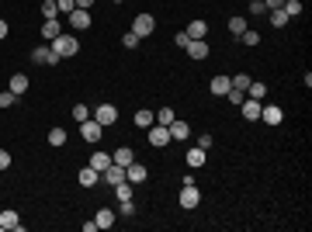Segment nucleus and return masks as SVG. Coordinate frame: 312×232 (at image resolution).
Segmentation results:
<instances>
[{
	"instance_id": "f257e3e1",
	"label": "nucleus",
	"mask_w": 312,
	"mask_h": 232,
	"mask_svg": "<svg viewBox=\"0 0 312 232\" xmlns=\"http://www.w3.org/2000/svg\"><path fill=\"white\" fill-rule=\"evenodd\" d=\"M49 49H52V56H56V59H66V56H77L80 42L73 39V35H56V39L49 42Z\"/></svg>"
},
{
	"instance_id": "f03ea898",
	"label": "nucleus",
	"mask_w": 312,
	"mask_h": 232,
	"mask_svg": "<svg viewBox=\"0 0 312 232\" xmlns=\"http://www.w3.org/2000/svg\"><path fill=\"white\" fill-rule=\"evenodd\" d=\"M90 118L98 121L101 128H108V125H115V121H118V108H115V104H101V108L90 111Z\"/></svg>"
},
{
	"instance_id": "7ed1b4c3",
	"label": "nucleus",
	"mask_w": 312,
	"mask_h": 232,
	"mask_svg": "<svg viewBox=\"0 0 312 232\" xmlns=\"http://www.w3.org/2000/svg\"><path fill=\"white\" fill-rule=\"evenodd\" d=\"M153 28H156L153 14H139V18L132 21V31H136L139 39H146V35H153Z\"/></svg>"
},
{
	"instance_id": "20e7f679",
	"label": "nucleus",
	"mask_w": 312,
	"mask_h": 232,
	"mask_svg": "<svg viewBox=\"0 0 312 232\" xmlns=\"http://www.w3.org/2000/svg\"><path fill=\"white\" fill-rule=\"evenodd\" d=\"M146 177H149V170H146V167H142V163H136V159H132V163H129V167H125V180H129V184H132V187H136V184H142V180H146Z\"/></svg>"
},
{
	"instance_id": "39448f33",
	"label": "nucleus",
	"mask_w": 312,
	"mask_h": 232,
	"mask_svg": "<svg viewBox=\"0 0 312 232\" xmlns=\"http://www.w3.org/2000/svg\"><path fill=\"white\" fill-rule=\"evenodd\" d=\"M198 201H201L198 187L195 184H184V187H180V208H198Z\"/></svg>"
},
{
	"instance_id": "423d86ee",
	"label": "nucleus",
	"mask_w": 312,
	"mask_h": 232,
	"mask_svg": "<svg viewBox=\"0 0 312 232\" xmlns=\"http://www.w3.org/2000/svg\"><path fill=\"white\" fill-rule=\"evenodd\" d=\"M260 108H264V104L254 101V97H243V104H239V111H243L246 121H257V118H260Z\"/></svg>"
},
{
	"instance_id": "0eeeda50",
	"label": "nucleus",
	"mask_w": 312,
	"mask_h": 232,
	"mask_svg": "<svg viewBox=\"0 0 312 232\" xmlns=\"http://www.w3.org/2000/svg\"><path fill=\"white\" fill-rule=\"evenodd\" d=\"M149 142L153 146H167L170 142V128L167 125H149Z\"/></svg>"
},
{
	"instance_id": "6e6552de",
	"label": "nucleus",
	"mask_w": 312,
	"mask_h": 232,
	"mask_svg": "<svg viewBox=\"0 0 312 232\" xmlns=\"http://www.w3.org/2000/svg\"><path fill=\"white\" fill-rule=\"evenodd\" d=\"M104 184H108V187H115V184H121V180H125V167H118V163H111V167H108V170H104Z\"/></svg>"
},
{
	"instance_id": "1a4fd4ad",
	"label": "nucleus",
	"mask_w": 312,
	"mask_h": 232,
	"mask_svg": "<svg viewBox=\"0 0 312 232\" xmlns=\"http://www.w3.org/2000/svg\"><path fill=\"white\" fill-rule=\"evenodd\" d=\"M188 56L191 59H208V42L205 39H191L188 42Z\"/></svg>"
},
{
	"instance_id": "9d476101",
	"label": "nucleus",
	"mask_w": 312,
	"mask_h": 232,
	"mask_svg": "<svg viewBox=\"0 0 312 232\" xmlns=\"http://www.w3.org/2000/svg\"><path fill=\"white\" fill-rule=\"evenodd\" d=\"M80 132H83L87 142H98V139H101V125L94 121V118H87V121H80Z\"/></svg>"
},
{
	"instance_id": "9b49d317",
	"label": "nucleus",
	"mask_w": 312,
	"mask_h": 232,
	"mask_svg": "<svg viewBox=\"0 0 312 232\" xmlns=\"http://www.w3.org/2000/svg\"><path fill=\"white\" fill-rule=\"evenodd\" d=\"M260 118H264L267 125H281V118H285V111H281L277 104H267V108H260Z\"/></svg>"
},
{
	"instance_id": "f8f14e48",
	"label": "nucleus",
	"mask_w": 312,
	"mask_h": 232,
	"mask_svg": "<svg viewBox=\"0 0 312 232\" xmlns=\"http://www.w3.org/2000/svg\"><path fill=\"white\" fill-rule=\"evenodd\" d=\"M32 62L45 66V62H59V59L52 56V49H49V45H39V49H32Z\"/></svg>"
},
{
	"instance_id": "ddd939ff",
	"label": "nucleus",
	"mask_w": 312,
	"mask_h": 232,
	"mask_svg": "<svg viewBox=\"0 0 312 232\" xmlns=\"http://www.w3.org/2000/svg\"><path fill=\"white\" fill-rule=\"evenodd\" d=\"M77 180H80V187H94V184H98V180H101V174H98V170H94V167H83Z\"/></svg>"
},
{
	"instance_id": "4468645a",
	"label": "nucleus",
	"mask_w": 312,
	"mask_h": 232,
	"mask_svg": "<svg viewBox=\"0 0 312 232\" xmlns=\"http://www.w3.org/2000/svg\"><path fill=\"white\" fill-rule=\"evenodd\" d=\"M208 87H212L215 97H226V94H229V87H233V80H229V77H215Z\"/></svg>"
},
{
	"instance_id": "2eb2a0df",
	"label": "nucleus",
	"mask_w": 312,
	"mask_h": 232,
	"mask_svg": "<svg viewBox=\"0 0 312 232\" xmlns=\"http://www.w3.org/2000/svg\"><path fill=\"white\" fill-rule=\"evenodd\" d=\"M56 35H63V28H59V18L45 21V24H42V39H45V42H52Z\"/></svg>"
},
{
	"instance_id": "dca6fc26",
	"label": "nucleus",
	"mask_w": 312,
	"mask_h": 232,
	"mask_svg": "<svg viewBox=\"0 0 312 232\" xmlns=\"http://www.w3.org/2000/svg\"><path fill=\"white\" fill-rule=\"evenodd\" d=\"M136 159V153L129 149V146H121V149H115V156H111V163H118V167H129Z\"/></svg>"
},
{
	"instance_id": "f3484780",
	"label": "nucleus",
	"mask_w": 312,
	"mask_h": 232,
	"mask_svg": "<svg viewBox=\"0 0 312 232\" xmlns=\"http://www.w3.org/2000/svg\"><path fill=\"white\" fill-rule=\"evenodd\" d=\"M87 167H94L98 174H104V170L111 167V156H108V153H94V156H90V163H87Z\"/></svg>"
},
{
	"instance_id": "a211bd4d",
	"label": "nucleus",
	"mask_w": 312,
	"mask_h": 232,
	"mask_svg": "<svg viewBox=\"0 0 312 232\" xmlns=\"http://www.w3.org/2000/svg\"><path fill=\"white\" fill-rule=\"evenodd\" d=\"M0 229H14V232H21L18 212H0Z\"/></svg>"
},
{
	"instance_id": "6ab92c4d",
	"label": "nucleus",
	"mask_w": 312,
	"mask_h": 232,
	"mask_svg": "<svg viewBox=\"0 0 312 232\" xmlns=\"http://www.w3.org/2000/svg\"><path fill=\"white\" fill-rule=\"evenodd\" d=\"M167 128H170V139H188L191 136V128H188V121H170V125H167Z\"/></svg>"
},
{
	"instance_id": "aec40b11",
	"label": "nucleus",
	"mask_w": 312,
	"mask_h": 232,
	"mask_svg": "<svg viewBox=\"0 0 312 232\" xmlns=\"http://www.w3.org/2000/svg\"><path fill=\"white\" fill-rule=\"evenodd\" d=\"M70 24H73V28H90V14H87V11H70Z\"/></svg>"
},
{
	"instance_id": "412c9836",
	"label": "nucleus",
	"mask_w": 312,
	"mask_h": 232,
	"mask_svg": "<svg viewBox=\"0 0 312 232\" xmlns=\"http://www.w3.org/2000/svg\"><path fill=\"white\" fill-rule=\"evenodd\" d=\"M184 31H188V39H205V35H208V24H205V21H191Z\"/></svg>"
},
{
	"instance_id": "4be33fe9",
	"label": "nucleus",
	"mask_w": 312,
	"mask_h": 232,
	"mask_svg": "<svg viewBox=\"0 0 312 232\" xmlns=\"http://www.w3.org/2000/svg\"><path fill=\"white\" fill-rule=\"evenodd\" d=\"M94 222H98V229H111V225H115V212H111V208H101Z\"/></svg>"
},
{
	"instance_id": "5701e85b",
	"label": "nucleus",
	"mask_w": 312,
	"mask_h": 232,
	"mask_svg": "<svg viewBox=\"0 0 312 232\" xmlns=\"http://www.w3.org/2000/svg\"><path fill=\"white\" fill-rule=\"evenodd\" d=\"M7 90H14V94H24V90H28V77H24V73H14V77H11V87H7Z\"/></svg>"
},
{
	"instance_id": "b1692460",
	"label": "nucleus",
	"mask_w": 312,
	"mask_h": 232,
	"mask_svg": "<svg viewBox=\"0 0 312 232\" xmlns=\"http://www.w3.org/2000/svg\"><path fill=\"white\" fill-rule=\"evenodd\" d=\"M201 163H205V149H201V146H191V149H188V167H201Z\"/></svg>"
},
{
	"instance_id": "393cba45",
	"label": "nucleus",
	"mask_w": 312,
	"mask_h": 232,
	"mask_svg": "<svg viewBox=\"0 0 312 232\" xmlns=\"http://www.w3.org/2000/svg\"><path fill=\"white\" fill-rule=\"evenodd\" d=\"M246 94L254 97V101H264V97H267V83H254V80H250V87H246Z\"/></svg>"
},
{
	"instance_id": "a878e982",
	"label": "nucleus",
	"mask_w": 312,
	"mask_h": 232,
	"mask_svg": "<svg viewBox=\"0 0 312 232\" xmlns=\"http://www.w3.org/2000/svg\"><path fill=\"white\" fill-rule=\"evenodd\" d=\"M288 21H292V18H288V14H285L281 7H274V11H271V24H274V28H285Z\"/></svg>"
},
{
	"instance_id": "bb28decb",
	"label": "nucleus",
	"mask_w": 312,
	"mask_h": 232,
	"mask_svg": "<svg viewBox=\"0 0 312 232\" xmlns=\"http://www.w3.org/2000/svg\"><path fill=\"white\" fill-rule=\"evenodd\" d=\"M136 125H139V128H149V125H156L153 111H136Z\"/></svg>"
},
{
	"instance_id": "cd10ccee",
	"label": "nucleus",
	"mask_w": 312,
	"mask_h": 232,
	"mask_svg": "<svg viewBox=\"0 0 312 232\" xmlns=\"http://www.w3.org/2000/svg\"><path fill=\"white\" fill-rule=\"evenodd\" d=\"M281 11H285L288 18H298V14H302V4H298V0H285V4H281Z\"/></svg>"
},
{
	"instance_id": "c85d7f7f",
	"label": "nucleus",
	"mask_w": 312,
	"mask_h": 232,
	"mask_svg": "<svg viewBox=\"0 0 312 232\" xmlns=\"http://www.w3.org/2000/svg\"><path fill=\"white\" fill-rule=\"evenodd\" d=\"M115 194H118V201H129V197H132V184H129V180L115 184Z\"/></svg>"
},
{
	"instance_id": "c756f323",
	"label": "nucleus",
	"mask_w": 312,
	"mask_h": 232,
	"mask_svg": "<svg viewBox=\"0 0 312 232\" xmlns=\"http://www.w3.org/2000/svg\"><path fill=\"white\" fill-rule=\"evenodd\" d=\"M229 31H233L236 39H239V35L246 31V18H229Z\"/></svg>"
},
{
	"instance_id": "7c9ffc66",
	"label": "nucleus",
	"mask_w": 312,
	"mask_h": 232,
	"mask_svg": "<svg viewBox=\"0 0 312 232\" xmlns=\"http://www.w3.org/2000/svg\"><path fill=\"white\" fill-rule=\"evenodd\" d=\"M239 42H243L246 49H254V45H260V35H257V31H250V28H246V31L239 35Z\"/></svg>"
},
{
	"instance_id": "2f4dec72",
	"label": "nucleus",
	"mask_w": 312,
	"mask_h": 232,
	"mask_svg": "<svg viewBox=\"0 0 312 232\" xmlns=\"http://www.w3.org/2000/svg\"><path fill=\"white\" fill-rule=\"evenodd\" d=\"M42 14H45V21L59 18V7H56V0H45V4H42Z\"/></svg>"
},
{
	"instance_id": "473e14b6",
	"label": "nucleus",
	"mask_w": 312,
	"mask_h": 232,
	"mask_svg": "<svg viewBox=\"0 0 312 232\" xmlns=\"http://www.w3.org/2000/svg\"><path fill=\"white\" fill-rule=\"evenodd\" d=\"M153 118H156V125H170V121H174L177 115H174V111H170V108H163V111H156Z\"/></svg>"
},
{
	"instance_id": "72a5a7b5",
	"label": "nucleus",
	"mask_w": 312,
	"mask_h": 232,
	"mask_svg": "<svg viewBox=\"0 0 312 232\" xmlns=\"http://www.w3.org/2000/svg\"><path fill=\"white\" fill-rule=\"evenodd\" d=\"M70 115L77 118V121H87V118H90V108H87V104H77V108H73Z\"/></svg>"
},
{
	"instance_id": "f704fd0d",
	"label": "nucleus",
	"mask_w": 312,
	"mask_h": 232,
	"mask_svg": "<svg viewBox=\"0 0 312 232\" xmlns=\"http://www.w3.org/2000/svg\"><path fill=\"white\" fill-rule=\"evenodd\" d=\"M63 142H66V132H63V128H52V132H49V146H63Z\"/></svg>"
},
{
	"instance_id": "c9c22d12",
	"label": "nucleus",
	"mask_w": 312,
	"mask_h": 232,
	"mask_svg": "<svg viewBox=\"0 0 312 232\" xmlns=\"http://www.w3.org/2000/svg\"><path fill=\"white\" fill-rule=\"evenodd\" d=\"M14 101H18V94H14V90H0V108H11Z\"/></svg>"
},
{
	"instance_id": "e433bc0d",
	"label": "nucleus",
	"mask_w": 312,
	"mask_h": 232,
	"mask_svg": "<svg viewBox=\"0 0 312 232\" xmlns=\"http://www.w3.org/2000/svg\"><path fill=\"white\" fill-rule=\"evenodd\" d=\"M233 87H236V90H243V94H246V87H250V77H246V73H239V77H233Z\"/></svg>"
},
{
	"instance_id": "4c0bfd02",
	"label": "nucleus",
	"mask_w": 312,
	"mask_h": 232,
	"mask_svg": "<svg viewBox=\"0 0 312 232\" xmlns=\"http://www.w3.org/2000/svg\"><path fill=\"white\" fill-rule=\"evenodd\" d=\"M226 97H229V104H236V108H239L246 94H243V90H236V87H229V94H226Z\"/></svg>"
},
{
	"instance_id": "58836bf2",
	"label": "nucleus",
	"mask_w": 312,
	"mask_h": 232,
	"mask_svg": "<svg viewBox=\"0 0 312 232\" xmlns=\"http://www.w3.org/2000/svg\"><path fill=\"white\" fill-rule=\"evenodd\" d=\"M121 45H125V49H136V45H139V35H136V31H129V35L121 39Z\"/></svg>"
},
{
	"instance_id": "ea45409f",
	"label": "nucleus",
	"mask_w": 312,
	"mask_h": 232,
	"mask_svg": "<svg viewBox=\"0 0 312 232\" xmlns=\"http://www.w3.org/2000/svg\"><path fill=\"white\" fill-rule=\"evenodd\" d=\"M56 7H59V11H66V14H70V11H77V0H56Z\"/></svg>"
},
{
	"instance_id": "a19ab883",
	"label": "nucleus",
	"mask_w": 312,
	"mask_h": 232,
	"mask_svg": "<svg viewBox=\"0 0 312 232\" xmlns=\"http://www.w3.org/2000/svg\"><path fill=\"white\" fill-rule=\"evenodd\" d=\"M264 11H267L264 0H250V14H264Z\"/></svg>"
},
{
	"instance_id": "79ce46f5",
	"label": "nucleus",
	"mask_w": 312,
	"mask_h": 232,
	"mask_svg": "<svg viewBox=\"0 0 312 232\" xmlns=\"http://www.w3.org/2000/svg\"><path fill=\"white\" fill-rule=\"evenodd\" d=\"M7 167H11V153H7V149H0V170H7Z\"/></svg>"
},
{
	"instance_id": "37998d69",
	"label": "nucleus",
	"mask_w": 312,
	"mask_h": 232,
	"mask_svg": "<svg viewBox=\"0 0 312 232\" xmlns=\"http://www.w3.org/2000/svg\"><path fill=\"white\" fill-rule=\"evenodd\" d=\"M212 142H215L212 136H201V139H198V146H201V149H205V153H208V149H212Z\"/></svg>"
},
{
	"instance_id": "c03bdc74",
	"label": "nucleus",
	"mask_w": 312,
	"mask_h": 232,
	"mask_svg": "<svg viewBox=\"0 0 312 232\" xmlns=\"http://www.w3.org/2000/svg\"><path fill=\"white\" fill-rule=\"evenodd\" d=\"M188 42H191V39H188V31H180V35H177V49H188Z\"/></svg>"
},
{
	"instance_id": "a18cd8bd",
	"label": "nucleus",
	"mask_w": 312,
	"mask_h": 232,
	"mask_svg": "<svg viewBox=\"0 0 312 232\" xmlns=\"http://www.w3.org/2000/svg\"><path fill=\"white\" fill-rule=\"evenodd\" d=\"M90 4H94V0H77V7H80V11H90Z\"/></svg>"
},
{
	"instance_id": "49530a36",
	"label": "nucleus",
	"mask_w": 312,
	"mask_h": 232,
	"mask_svg": "<svg viewBox=\"0 0 312 232\" xmlns=\"http://www.w3.org/2000/svg\"><path fill=\"white\" fill-rule=\"evenodd\" d=\"M264 4H267V11H274V7H281L285 0H264Z\"/></svg>"
},
{
	"instance_id": "de8ad7c7",
	"label": "nucleus",
	"mask_w": 312,
	"mask_h": 232,
	"mask_svg": "<svg viewBox=\"0 0 312 232\" xmlns=\"http://www.w3.org/2000/svg\"><path fill=\"white\" fill-rule=\"evenodd\" d=\"M4 35H7V21L0 18V39H4Z\"/></svg>"
},
{
	"instance_id": "09e8293b",
	"label": "nucleus",
	"mask_w": 312,
	"mask_h": 232,
	"mask_svg": "<svg viewBox=\"0 0 312 232\" xmlns=\"http://www.w3.org/2000/svg\"><path fill=\"white\" fill-rule=\"evenodd\" d=\"M115 4H121V0H115Z\"/></svg>"
}]
</instances>
